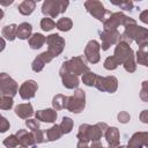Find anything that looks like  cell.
Segmentation results:
<instances>
[{"label":"cell","instance_id":"cell-30","mask_svg":"<svg viewBox=\"0 0 148 148\" xmlns=\"http://www.w3.org/2000/svg\"><path fill=\"white\" fill-rule=\"evenodd\" d=\"M56 27L60 31H69L73 27V22L69 17H61V18L58 20Z\"/></svg>","mask_w":148,"mask_h":148},{"label":"cell","instance_id":"cell-21","mask_svg":"<svg viewBox=\"0 0 148 148\" xmlns=\"http://www.w3.org/2000/svg\"><path fill=\"white\" fill-rule=\"evenodd\" d=\"M15 114L18 116L22 119H28L34 114V109L30 103H24V104H18L15 108Z\"/></svg>","mask_w":148,"mask_h":148},{"label":"cell","instance_id":"cell-36","mask_svg":"<svg viewBox=\"0 0 148 148\" xmlns=\"http://www.w3.org/2000/svg\"><path fill=\"white\" fill-rule=\"evenodd\" d=\"M3 145H5L7 148H15V147H17V145H18V140H17V138H16L15 134H12V135L7 136V138L3 140Z\"/></svg>","mask_w":148,"mask_h":148},{"label":"cell","instance_id":"cell-3","mask_svg":"<svg viewBox=\"0 0 148 148\" xmlns=\"http://www.w3.org/2000/svg\"><path fill=\"white\" fill-rule=\"evenodd\" d=\"M88 72H90V69L86 65L83 58L81 56H77V57H73L72 59H69L67 61H64V64L59 71V74L71 73V74L79 76V75H81V74L83 75Z\"/></svg>","mask_w":148,"mask_h":148},{"label":"cell","instance_id":"cell-17","mask_svg":"<svg viewBox=\"0 0 148 148\" xmlns=\"http://www.w3.org/2000/svg\"><path fill=\"white\" fill-rule=\"evenodd\" d=\"M104 136H105V140L109 146L108 148H117L118 147L120 134H119V131L117 127H108Z\"/></svg>","mask_w":148,"mask_h":148},{"label":"cell","instance_id":"cell-42","mask_svg":"<svg viewBox=\"0 0 148 148\" xmlns=\"http://www.w3.org/2000/svg\"><path fill=\"white\" fill-rule=\"evenodd\" d=\"M7 130H9V123L7 121V119L5 117H1V123H0V131L1 133L6 132Z\"/></svg>","mask_w":148,"mask_h":148},{"label":"cell","instance_id":"cell-12","mask_svg":"<svg viewBox=\"0 0 148 148\" xmlns=\"http://www.w3.org/2000/svg\"><path fill=\"white\" fill-rule=\"evenodd\" d=\"M99 50H101V44L92 39V40H89L86 49H84V57L86 59L90 62V64H97L101 59V56H99Z\"/></svg>","mask_w":148,"mask_h":148},{"label":"cell","instance_id":"cell-44","mask_svg":"<svg viewBox=\"0 0 148 148\" xmlns=\"http://www.w3.org/2000/svg\"><path fill=\"white\" fill-rule=\"evenodd\" d=\"M140 21L148 24V9L141 12V14H140Z\"/></svg>","mask_w":148,"mask_h":148},{"label":"cell","instance_id":"cell-14","mask_svg":"<svg viewBox=\"0 0 148 148\" xmlns=\"http://www.w3.org/2000/svg\"><path fill=\"white\" fill-rule=\"evenodd\" d=\"M143 146L148 148V132H136L130 139L127 148H142Z\"/></svg>","mask_w":148,"mask_h":148},{"label":"cell","instance_id":"cell-16","mask_svg":"<svg viewBox=\"0 0 148 148\" xmlns=\"http://www.w3.org/2000/svg\"><path fill=\"white\" fill-rule=\"evenodd\" d=\"M52 59H53V57H52L47 51L40 53L39 56L36 57V59L34 60V62H32V65H31L32 71L36 72V73L40 72V71L44 68V66H45L47 62H50Z\"/></svg>","mask_w":148,"mask_h":148},{"label":"cell","instance_id":"cell-6","mask_svg":"<svg viewBox=\"0 0 148 148\" xmlns=\"http://www.w3.org/2000/svg\"><path fill=\"white\" fill-rule=\"evenodd\" d=\"M134 22H135L134 18H131V17L126 16L124 13L117 12V13H112L106 18V21L103 23V25H104V30H117V28L119 25L126 27L127 24L134 23Z\"/></svg>","mask_w":148,"mask_h":148},{"label":"cell","instance_id":"cell-38","mask_svg":"<svg viewBox=\"0 0 148 148\" xmlns=\"http://www.w3.org/2000/svg\"><path fill=\"white\" fill-rule=\"evenodd\" d=\"M76 147H77V148H104L99 141L90 142V145H89V142H82V141H79Z\"/></svg>","mask_w":148,"mask_h":148},{"label":"cell","instance_id":"cell-23","mask_svg":"<svg viewBox=\"0 0 148 148\" xmlns=\"http://www.w3.org/2000/svg\"><path fill=\"white\" fill-rule=\"evenodd\" d=\"M46 42V37L39 32H35L31 35V37L29 38V45L31 49L34 50H37V49H40L44 43Z\"/></svg>","mask_w":148,"mask_h":148},{"label":"cell","instance_id":"cell-35","mask_svg":"<svg viewBox=\"0 0 148 148\" xmlns=\"http://www.w3.org/2000/svg\"><path fill=\"white\" fill-rule=\"evenodd\" d=\"M14 101L13 97L9 96H0V109L1 110H9L13 108Z\"/></svg>","mask_w":148,"mask_h":148},{"label":"cell","instance_id":"cell-11","mask_svg":"<svg viewBox=\"0 0 148 148\" xmlns=\"http://www.w3.org/2000/svg\"><path fill=\"white\" fill-rule=\"evenodd\" d=\"M99 37L102 40L101 47L103 51H106L111 45L118 44L121 42V35L118 31V29L117 30H103L102 32H99Z\"/></svg>","mask_w":148,"mask_h":148},{"label":"cell","instance_id":"cell-25","mask_svg":"<svg viewBox=\"0 0 148 148\" xmlns=\"http://www.w3.org/2000/svg\"><path fill=\"white\" fill-rule=\"evenodd\" d=\"M36 8V1H32V0H24L23 2H21L18 6H17V9L18 12L22 14V15H30Z\"/></svg>","mask_w":148,"mask_h":148},{"label":"cell","instance_id":"cell-34","mask_svg":"<svg viewBox=\"0 0 148 148\" xmlns=\"http://www.w3.org/2000/svg\"><path fill=\"white\" fill-rule=\"evenodd\" d=\"M96 77H97V75H96L94 72H88V73L83 74V76H82V82H83L86 86L92 87V86H95Z\"/></svg>","mask_w":148,"mask_h":148},{"label":"cell","instance_id":"cell-37","mask_svg":"<svg viewBox=\"0 0 148 148\" xmlns=\"http://www.w3.org/2000/svg\"><path fill=\"white\" fill-rule=\"evenodd\" d=\"M140 98H141L142 102H148V81H147V80L141 83Z\"/></svg>","mask_w":148,"mask_h":148},{"label":"cell","instance_id":"cell-39","mask_svg":"<svg viewBox=\"0 0 148 148\" xmlns=\"http://www.w3.org/2000/svg\"><path fill=\"white\" fill-rule=\"evenodd\" d=\"M25 125L28 126V128H29L32 133L36 132V131H38V130H40V128H39V123H38L37 119H28V120L25 121Z\"/></svg>","mask_w":148,"mask_h":148},{"label":"cell","instance_id":"cell-40","mask_svg":"<svg viewBox=\"0 0 148 148\" xmlns=\"http://www.w3.org/2000/svg\"><path fill=\"white\" fill-rule=\"evenodd\" d=\"M112 3L116 5V6H118L119 8L124 9V10H132L133 7H134V5H133L132 1H120V2H112Z\"/></svg>","mask_w":148,"mask_h":148},{"label":"cell","instance_id":"cell-2","mask_svg":"<svg viewBox=\"0 0 148 148\" xmlns=\"http://www.w3.org/2000/svg\"><path fill=\"white\" fill-rule=\"evenodd\" d=\"M113 56L117 58L118 62L124 66L126 72H128V73L135 72V69H136L135 57H134L133 50L130 47V44H127L123 40L120 43H118L116 49H114Z\"/></svg>","mask_w":148,"mask_h":148},{"label":"cell","instance_id":"cell-20","mask_svg":"<svg viewBox=\"0 0 148 148\" xmlns=\"http://www.w3.org/2000/svg\"><path fill=\"white\" fill-rule=\"evenodd\" d=\"M60 77L62 80V86L66 87L67 89H75L80 84V80L76 75L71 74V73H64L60 74Z\"/></svg>","mask_w":148,"mask_h":148},{"label":"cell","instance_id":"cell-7","mask_svg":"<svg viewBox=\"0 0 148 148\" xmlns=\"http://www.w3.org/2000/svg\"><path fill=\"white\" fill-rule=\"evenodd\" d=\"M84 106H86V94L82 89L77 88L74 91V95L68 97L66 109L73 113H80L83 111Z\"/></svg>","mask_w":148,"mask_h":148},{"label":"cell","instance_id":"cell-26","mask_svg":"<svg viewBox=\"0 0 148 148\" xmlns=\"http://www.w3.org/2000/svg\"><path fill=\"white\" fill-rule=\"evenodd\" d=\"M45 135H46V141H56V140L60 139L62 135L60 125L56 124L52 127H50L47 131H45Z\"/></svg>","mask_w":148,"mask_h":148},{"label":"cell","instance_id":"cell-32","mask_svg":"<svg viewBox=\"0 0 148 148\" xmlns=\"http://www.w3.org/2000/svg\"><path fill=\"white\" fill-rule=\"evenodd\" d=\"M119 65H120V64L118 62V60H117V58H116L114 56L108 57V58L105 59V61H104V68L108 69V71H113V69H116Z\"/></svg>","mask_w":148,"mask_h":148},{"label":"cell","instance_id":"cell-18","mask_svg":"<svg viewBox=\"0 0 148 148\" xmlns=\"http://www.w3.org/2000/svg\"><path fill=\"white\" fill-rule=\"evenodd\" d=\"M138 28H139V25L136 24V22L127 24L125 27L124 32L121 34V40L127 43V44H131L135 39V36H136V32H138Z\"/></svg>","mask_w":148,"mask_h":148},{"label":"cell","instance_id":"cell-27","mask_svg":"<svg viewBox=\"0 0 148 148\" xmlns=\"http://www.w3.org/2000/svg\"><path fill=\"white\" fill-rule=\"evenodd\" d=\"M67 102H68V96H64L61 94H58L52 99V106L56 111L61 110V109H66Z\"/></svg>","mask_w":148,"mask_h":148},{"label":"cell","instance_id":"cell-45","mask_svg":"<svg viewBox=\"0 0 148 148\" xmlns=\"http://www.w3.org/2000/svg\"><path fill=\"white\" fill-rule=\"evenodd\" d=\"M117 148H127V147H125V146H118Z\"/></svg>","mask_w":148,"mask_h":148},{"label":"cell","instance_id":"cell-4","mask_svg":"<svg viewBox=\"0 0 148 148\" xmlns=\"http://www.w3.org/2000/svg\"><path fill=\"white\" fill-rule=\"evenodd\" d=\"M68 5H69V2L65 1V0H46L43 2L42 13L44 15H46V17L50 16L51 18H54L59 14L65 13Z\"/></svg>","mask_w":148,"mask_h":148},{"label":"cell","instance_id":"cell-13","mask_svg":"<svg viewBox=\"0 0 148 148\" xmlns=\"http://www.w3.org/2000/svg\"><path fill=\"white\" fill-rule=\"evenodd\" d=\"M37 89H38V84L36 83V81L27 80L21 84V87L18 89V94H20L22 99L28 101V99H31V98L35 97Z\"/></svg>","mask_w":148,"mask_h":148},{"label":"cell","instance_id":"cell-15","mask_svg":"<svg viewBox=\"0 0 148 148\" xmlns=\"http://www.w3.org/2000/svg\"><path fill=\"white\" fill-rule=\"evenodd\" d=\"M15 135L18 140V145H21L23 147H29V146L32 148L36 147L37 142H36V139L31 132H28L25 130H18Z\"/></svg>","mask_w":148,"mask_h":148},{"label":"cell","instance_id":"cell-5","mask_svg":"<svg viewBox=\"0 0 148 148\" xmlns=\"http://www.w3.org/2000/svg\"><path fill=\"white\" fill-rule=\"evenodd\" d=\"M84 7L87 9V12L92 15L95 18H97L101 22H105L106 18L112 14L111 12H109L108 9H105V7L103 6V3L101 1L97 0H88L84 2Z\"/></svg>","mask_w":148,"mask_h":148},{"label":"cell","instance_id":"cell-28","mask_svg":"<svg viewBox=\"0 0 148 148\" xmlns=\"http://www.w3.org/2000/svg\"><path fill=\"white\" fill-rule=\"evenodd\" d=\"M134 40L136 42V44L139 45V47L148 44V29H146L143 27H139Z\"/></svg>","mask_w":148,"mask_h":148},{"label":"cell","instance_id":"cell-22","mask_svg":"<svg viewBox=\"0 0 148 148\" xmlns=\"http://www.w3.org/2000/svg\"><path fill=\"white\" fill-rule=\"evenodd\" d=\"M32 32V25L28 22H23L20 25H17V38L20 39H28L31 37Z\"/></svg>","mask_w":148,"mask_h":148},{"label":"cell","instance_id":"cell-29","mask_svg":"<svg viewBox=\"0 0 148 148\" xmlns=\"http://www.w3.org/2000/svg\"><path fill=\"white\" fill-rule=\"evenodd\" d=\"M136 61L140 65L148 67V44L139 47L136 52Z\"/></svg>","mask_w":148,"mask_h":148},{"label":"cell","instance_id":"cell-1","mask_svg":"<svg viewBox=\"0 0 148 148\" xmlns=\"http://www.w3.org/2000/svg\"><path fill=\"white\" fill-rule=\"evenodd\" d=\"M108 127L109 126L105 123H97L95 125L82 124L79 127V133L76 136L79 141H82V142H96L102 139Z\"/></svg>","mask_w":148,"mask_h":148},{"label":"cell","instance_id":"cell-10","mask_svg":"<svg viewBox=\"0 0 148 148\" xmlns=\"http://www.w3.org/2000/svg\"><path fill=\"white\" fill-rule=\"evenodd\" d=\"M95 87L101 91H106V92L112 94L118 88V80L116 76H112V75H109V76L97 75Z\"/></svg>","mask_w":148,"mask_h":148},{"label":"cell","instance_id":"cell-19","mask_svg":"<svg viewBox=\"0 0 148 148\" xmlns=\"http://www.w3.org/2000/svg\"><path fill=\"white\" fill-rule=\"evenodd\" d=\"M36 119L44 121V123H54L57 119V111L54 109H46V110H38L36 113Z\"/></svg>","mask_w":148,"mask_h":148},{"label":"cell","instance_id":"cell-9","mask_svg":"<svg viewBox=\"0 0 148 148\" xmlns=\"http://www.w3.org/2000/svg\"><path fill=\"white\" fill-rule=\"evenodd\" d=\"M46 43L49 45L47 52L53 57H58L65 49V39L58 35V34H51L50 36L46 37Z\"/></svg>","mask_w":148,"mask_h":148},{"label":"cell","instance_id":"cell-46","mask_svg":"<svg viewBox=\"0 0 148 148\" xmlns=\"http://www.w3.org/2000/svg\"><path fill=\"white\" fill-rule=\"evenodd\" d=\"M20 148H28V147H23V146H21V147H20Z\"/></svg>","mask_w":148,"mask_h":148},{"label":"cell","instance_id":"cell-33","mask_svg":"<svg viewBox=\"0 0 148 148\" xmlns=\"http://www.w3.org/2000/svg\"><path fill=\"white\" fill-rule=\"evenodd\" d=\"M56 22L51 18V17H44L40 21V28L44 31H51L53 28H56Z\"/></svg>","mask_w":148,"mask_h":148},{"label":"cell","instance_id":"cell-24","mask_svg":"<svg viewBox=\"0 0 148 148\" xmlns=\"http://www.w3.org/2000/svg\"><path fill=\"white\" fill-rule=\"evenodd\" d=\"M1 35H2L3 38H6L9 42L14 40L17 37V25L13 23V24L3 27L2 30H1Z\"/></svg>","mask_w":148,"mask_h":148},{"label":"cell","instance_id":"cell-41","mask_svg":"<svg viewBox=\"0 0 148 148\" xmlns=\"http://www.w3.org/2000/svg\"><path fill=\"white\" fill-rule=\"evenodd\" d=\"M130 114L126 112V111H121L118 113V121L121 123V124H126L130 121Z\"/></svg>","mask_w":148,"mask_h":148},{"label":"cell","instance_id":"cell-8","mask_svg":"<svg viewBox=\"0 0 148 148\" xmlns=\"http://www.w3.org/2000/svg\"><path fill=\"white\" fill-rule=\"evenodd\" d=\"M18 86L17 83L6 73L0 74V94L1 96L14 97L17 92Z\"/></svg>","mask_w":148,"mask_h":148},{"label":"cell","instance_id":"cell-43","mask_svg":"<svg viewBox=\"0 0 148 148\" xmlns=\"http://www.w3.org/2000/svg\"><path fill=\"white\" fill-rule=\"evenodd\" d=\"M140 120L143 124H148V110H143L140 113Z\"/></svg>","mask_w":148,"mask_h":148},{"label":"cell","instance_id":"cell-31","mask_svg":"<svg viewBox=\"0 0 148 148\" xmlns=\"http://www.w3.org/2000/svg\"><path fill=\"white\" fill-rule=\"evenodd\" d=\"M60 128L62 134H68L73 130V120L69 117H64L60 123Z\"/></svg>","mask_w":148,"mask_h":148}]
</instances>
